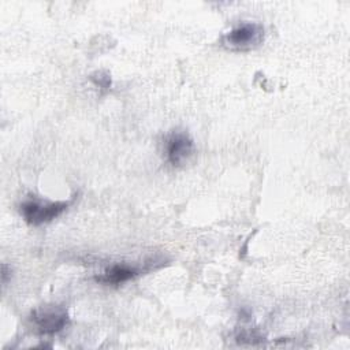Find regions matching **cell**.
<instances>
[{
    "mask_svg": "<svg viewBox=\"0 0 350 350\" xmlns=\"http://www.w3.org/2000/svg\"><path fill=\"white\" fill-rule=\"evenodd\" d=\"M74 200L75 197L67 201H46L40 197L31 196L21 204L19 211L26 223L37 227L44 223H49L60 216L74 202Z\"/></svg>",
    "mask_w": 350,
    "mask_h": 350,
    "instance_id": "1",
    "label": "cell"
},
{
    "mask_svg": "<svg viewBox=\"0 0 350 350\" xmlns=\"http://www.w3.org/2000/svg\"><path fill=\"white\" fill-rule=\"evenodd\" d=\"M265 29L258 22H242L221 37V44L230 51H250L262 44Z\"/></svg>",
    "mask_w": 350,
    "mask_h": 350,
    "instance_id": "2",
    "label": "cell"
},
{
    "mask_svg": "<svg viewBox=\"0 0 350 350\" xmlns=\"http://www.w3.org/2000/svg\"><path fill=\"white\" fill-rule=\"evenodd\" d=\"M194 141L186 131L174 130L164 139L165 161L174 167H182L194 153Z\"/></svg>",
    "mask_w": 350,
    "mask_h": 350,
    "instance_id": "3",
    "label": "cell"
},
{
    "mask_svg": "<svg viewBox=\"0 0 350 350\" xmlns=\"http://www.w3.org/2000/svg\"><path fill=\"white\" fill-rule=\"evenodd\" d=\"M30 320L41 335H53L68 325V314L60 306H44L33 310Z\"/></svg>",
    "mask_w": 350,
    "mask_h": 350,
    "instance_id": "4",
    "label": "cell"
},
{
    "mask_svg": "<svg viewBox=\"0 0 350 350\" xmlns=\"http://www.w3.org/2000/svg\"><path fill=\"white\" fill-rule=\"evenodd\" d=\"M139 273H141V269L134 265L113 264V265L108 267L103 273L97 275L94 279H96V282L103 283V284L119 286L122 283H126V282L134 279Z\"/></svg>",
    "mask_w": 350,
    "mask_h": 350,
    "instance_id": "5",
    "label": "cell"
},
{
    "mask_svg": "<svg viewBox=\"0 0 350 350\" xmlns=\"http://www.w3.org/2000/svg\"><path fill=\"white\" fill-rule=\"evenodd\" d=\"M92 81H93L97 86H100L101 89H108L109 85H111L109 77H108L107 74L103 75V72H96V77L92 75Z\"/></svg>",
    "mask_w": 350,
    "mask_h": 350,
    "instance_id": "6",
    "label": "cell"
}]
</instances>
